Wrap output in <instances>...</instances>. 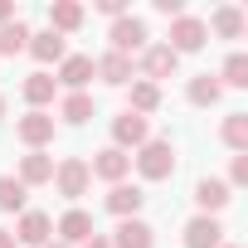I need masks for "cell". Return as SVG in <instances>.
<instances>
[{
  "label": "cell",
  "mask_w": 248,
  "mask_h": 248,
  "mask_svg": "<svg viewBox=\"0 0 248 248\" xmlns=\"http://www.w3.org/2000/svg\"><path fill=\"white\" fill-rule=\"evenodd\" d=\"M137 170H141V180H170L175 175V151H170V141H146V146H137Z\"/></svg>",
  "instance_id": "obj_1"
},
{
  "label": "cell",
  "mask_w": 248,
  "mask_h": 248,
  "mask_svg": "<svg viewBox=\"0 0 248 248\" xmlns=\"http://www.w3.org/2000/svg\"><path fill=\"white\" fill-rule=\"evenodd\" d=\"M204 39H209V25L204 20H195V15H180V20H170V54H195V49H204Z\"/></svg>",
  "instance_id": "obj_2"
},
{
  "label": "cell",
  "mask_w": 248,
  "mask_h": 248,
  "mask_svg": "<svg viewBox=\"0 0 248 248\" xmlns=\"http://www.w3.org/2000/svg\"><path fill=\"white\" fill-rule=\"evenodd\" d=\"M88 180H93V170H88V161H78V156H63V161L54 166V185H59L63 200L88 195Z\"/></svg>",
  "instance_id": "obj_3"
},
{
  "label": "cell",
  "mask_w": 248,
  "mask_h": 248,
  "mask_svg": "<svg viewBox=\"0 0 248 248\" xmlns=\"http://www.w3.org/2000/svg\"><path fill=\"white\" fill-rule=\"evenodd\" d=\"M107 39H112V54H127L132 59V54L146 49V25L137 15H122V20H112V34Z\"/></svg>",
  "instance_id": "obj_4"
},
{
  "label": "cell",
  "mask_w": 248,
  "mask_h": 248,
  "mask_svg": "<svg viewBox=\"0 0 248 248\" xmlns=\"http://www.w3.org/2000/svg\"><path fill=\"white\" fill-rule=\"evenodd\" d=\"M146 141H151V122H146V117L122 112V117L112 122V146H117V151H127V146H146Z\"/></svg>",
  "instance_id": "obj_5"
},
{
  "label": "cell",
  "mask_w": 248,
  "mask_h": 248,
  "mask_svg": "<svg viewBox=\"0 0 248 248\" xmlns=\"http://www.w3.org/2000/svg\"><path fill=\"white\" fill-rule=\"evenodd\" d=\"M175 68H180V54H170L166 44H146V49H141V73H146V83L175 78Z\"/></svg>",
  "instance_id": "obj_6"
},
{
  "label": "cell",
  "mask_w": 248,
  "mask_h": 248,
  "mask_svg": "<svg viewBox=\"0 0 248 248\" xmlns=\"http://www.w3.org/2000/svg\"><path fill=\"white\" fill-rule=\"evenodd\" d=\"M49 233H54V219L44 209H25L20 224H15V243H30V248H44Z\"/></svg>",
  "instance_id": "obj_7"
},
{
  "label": "cell",
  "mask_w": 248,
  "mask_h": 248,
  "mask_svg": "<svg viewBox=\"0 0 248 248\" xmlns=\"http://www.w3.org/2000/svg\"><path fill=\"white\" fill-rule=\"evenodd\" d=\"M224 243V224L214 214H195L185 224V248H219Z\"/></svg>",
  "instance_id": "obj_8"
},
{
  "label": "cell",
  "mask_w": 248,
  "mask_h": 248,
  "mask_svg": "<svg viewBox=\"0 0 248 248\" xmlns=\"http://www.w3.org/2000/svg\"><path fill=\"white\" fill-rule=\"evenodd\" d=\"M93 175H102L107 185H122V175H127L132 170V156L127 151H117V146H102L97 156H93V166H88Z\"/></svg>",
  "instance_id": "obj_9"
},
{
  "label": "cell",
  "mask_w": 248,
  "mask_h": 248,
  "mask_svg": "<svg viewBox=\"0 0 248 248\" xmlns=\"http://www.w3.org/2000/svg\"><path fill=\"white\" fill-rule=\"evenodd\" d=\"M54 233H59V243H68V248H73V243H88L97 229H93V214H83V209H68V214L54 224Z\"/></svg>",
  "instance_id": "obj_10"
},
{
  "label": "cell",
  "mask_w": 248,
  "mask_h": 248,
  "mask_svg": "<svg viewBox=\"0 0 248 248\" xmlns=\"http://www.w3.org/2000/svg\"><path fill=\"white\" fill-rule=\"evenodd\" d=\"M15 132H20V141H25L30 151H39L44 141H54V117H49V112H30V117H20Z\"/></svg>",
  "instance_id": "obj_11"
},
{
  "label": "cell",
  "mask_w": 248,
  "mask_h": 248,
  "mask_svg": "<svg viewBox=\"0 0 248 248\" xmlns=\"http://www.w3.org/2000/svg\"><path fill=\"white\" fill-rule=\"evenodd\" d=\"M107 243H112V248H151V243H156V229L141 224V219H122Z\"/></svg>",
  "instance_id": "obj_12"
},
{
  "label": "cell",
  "mask_w": 248,
  "mask_h": 248,
  "mask_svg": "<svg viewBox=\"0 0 248 248\" xmlns=\"http://www.w3.org/2000/svg\"><path fill=\"white\" fill-rule=\"evenodd\" d=\"M93 78H102V83H112V88L132 83V59H127V54H102V59H93Z\"/></svg>",
  "instance_id": "obj_13"
},
{
  "label": "cell",
  "mask_w": 248,
  "mask_h": 248,
  "mask_svg": "<svg viewBox=\"0 0 248 248\" xmlns=\"http://www.w3.org/2000/svg\"><path fill=\"white\" fill-rule=\"evenodd\" d=\"M30 54H34L39 63H63V59H68V44H63V34L39 30V34H30Z\"/></svg>",
  "instance_id": "obj_14"
},
{
  "label": "cell",
  "mask_w": 248,
  "mask_h": 248,
  "mask_svg": "<svg viewBox=\"0 0 248 248\" xmlns=\"http://www.w3.org/2000/svg\"><path fill=\"white\" fill-rule=\"evenodd\" d=\"M15 180H20L25 190H30V185H49V180H54V156H44V151H30V156L20 161V175H15Z\"/></svg>",
  "instance_id": "obj_15"
},
{
  "label": "cell",
  "mask_w": 248,
  "mask_h": 248,
  "mask_svg": "<svg viewBox=\"0 0 248 248\" xmlns=\"http://www.w3.org/2000/svg\"><path fill=\"white\" fill-rule=\"evenodd\" d=\"M141 204H146V195H141L137 185H112V190H107V209H112L117 219H137Z\"/></svg>",
  "instance_id": "obj_16"
},
{
  "label": "cell",
  "mask_w": 248,
  "mask_h": 248,
  "mask_svg": "<svg viewBox=\"0 0 248 248\" xmlns=\"http://www.w3.org/2000/svg\"><path fill=\"white\" fill-rule=\"evenodd\" d=\"M93 78V59L88 54H68L63 63H59V78L54 83H63V88H73V93H83V83Z\"/></svg>",
  "instance_id": "obj_17"
},
{
  "label": "cell",
  "mask_w": 248,
  "mask_h": 248,
  "mask_svg": "<svg viewBox=\"0 0 248 248\" xmlns=\"http://www.w3.org/2000/svg\"><path fill=\"white\" fill-rule=\"evenodd\" d=\"M78 25H83V5H78V0H54V5H49V30L54 34H68Z\"/></svg>",
  "instance_id": "obj_18"
},
{
  "label": "cell",
  "mask_w": 248,
  "mask_h": 248,
  "mask_svg": "<svg viewBox=\"0 0 248 248\" xmlns=\"http://www.w3.org/2000/svg\"><path fill=\"white\" fill-rule=\"evenodd\" d=\"M195 204H200L204 214H219V209L229 204V185H224V180H200V185H195Z\"/></svg>",
  "instance_id": "obj_19"
},
{
  "label": "cell",
  "mask_w": 248,
  "mask_h": 248,
  "mask_svg": "<svg viewBox=\"0 0 248 248\" xmlns=\"http://www.w3.org/2000/svg\"><path fill=\"white\" fill-rule=\"evenodd\" d=\"M20 49H30V25H25V20L0 25V59H10V54H20Z\"/></svg>",
  "instance_id": "obj_20"
},
{
  "label": "cell",
  "mask_w": 248,
  "mask_h": 248,
  "mask_svg": "<svg viewBox=\"0 0 248 248\" xmlns=\"http://www.w3.org/2000/svg\"><path fill=\"white\" fill-rule=\"evenodd\" d=\"M54 88H59V83H54L49 73H30V78H25V102L39 112L44 102H54Z\"/></svg>",
  "instance_id": "obj_21"
},
{
  "label": "cell",
  "mask_w": 248,
  "mask_h": 248,
  "mask_svg": "<svg viewBox=\"0 0 248 248\" xmlns=\"http://www.w3.org/2000/svg\"><path fill=\"white\" fill-rule=\"evenodd\" d=\"M219 78H209V73H200V78H190V88H185V97L195 102V107H214L219 102Z\"/></svg>",
  "instance_id": "obj_22"
},
{
  "label": "cell",
  "mask_w": 248,
  "mask_h": 248,
  "mask_svg": "<svg viewBox=\"0 0 248 248\" xmlns=\"http://www.w3.org/2000/svg\"><path fill=\"white\" fill-rule=\"evenodd\" d=\"M25 200H30V190L15 175H0V209L5 214H25Z\"/></svg>",
  "instance_id": "obj_23"
},
{
  "label": "cell",
  "mask_w": 248,
  "mask_h": 248,
  "mask_svg": "<svg viewBox=\"0 0 248 248\" xmlns=\"http://www.w3.org/2000/svg\"><path fill=\"white\" fill-rule=\"evenodd\" d=\"M156 107H161V88H156V83H146V78H141V83H132V107H127V112L146 117V112H156Z\"/></svg>",
  "instance_id": "obj_24"
},
{
  "label": "cell",
  "mask_w": 248,
  "mask_h": 248,
  "mask_svg": "<svg viewBox=\"0 0 248 248\" xmlns=\"http://www.w3.org/2000/svg\"><path fill=\"white\" fill-rule=\"evenodd\" d=\"M224 141H229L238 156L248 151V112H229V117H224Z\"/></svg>",
  "instance_id": "obj_25"
},
{
  "label": "cell",
  "mask_w": 248,
  "mask_h": 248,
  "mask_svg": "<svg viewBox=\"0 0 248 248\" xmlns=\"http://www.w3.org/2000/svg\"><path fill=\"white\" fill-rule=\"evenodd\" d=\"M59 117H63V122H73V127H83V122L93 117V97H88V93H68V97H63V107H59Z\"/></svg>",
  "instance_id": "obj_26"
},
{
  "label": "cell",
  "mask_w": 248,
  "mask_h": 248,
  "mask_svg": "<svg viewBox=\"0 0 248 248\" xmlns=\"http://www.w3.org/2000/svg\"><path fill=\"white\" fill-rule=\"evenodd\" d=\"M214 34H224V39H238L243 34V10H233V5H224V10H214Z\"/></svg>",
  "instance_id": "obj_27"
},
{
  "label": "cell",
  "mask_w": 248,
  "mask_h": 248,
  "mask_svg": "<svg viewBox=\"0 0 248 248\" xmlns=\"http://www.w3.org/2000/svg\"><path fill=\"white\" fill-rule=\"evenodd\" d=\"M224 83H229V88H248V54H229ZM224 83H219V88H224Z\"/></svg>",
  "instance_id": "obj_28"
},
{
  "label": "cell",
  "mask_w": 248,
  "mask_h": 248,
  "mask_svg": "<svg viewBox=\"0 0 248 248\" xmlns=\"http://www.w3.org/2000/svg\"><path fill=\"white\" fill-rule=\"evenodd\" d=\"M243 180H248V151L233 156V166H229V185H243Z\"/></svg>",
  "instance_id": "obj_29"
},
{
  "label": "cell",
  "mask_w": 248,
  "mask_h": 248,
  "mask_svg": "<svg viewBox=\"0 0 248 248\" xmlns=\"http://www.w3.org/2000/svg\"><path fill=\"white\" fill-rule=\"evenodd\" d=\"M156 15H166V20H180V15H185V5H180V0H156Z\"/></svg>",
  "instance_id": "obj_30"
},
{
  "label": "cell",
  "mask_w": 248,
  "mask_h": 248,
  "mask_svg": "<svg viewBox=\"0 0 248 248\" xmlns=\"http://www.w3.org/2000/svg\"><path fill=\"white\" fill-rule=\"evenodd\" d=\"M97 10L112 15V20H122V15H127V0H97Z\"/></svg>",
  "instance_id": "obj_31"
},
{
  "label": "cell",
  "mask_w": 248,
  "mask_h": 248,
  "mask_svg": "<svg viewBox=\"0 0 248 248\" xmlns=\"http://www.w3.org/2000/svg\"><path fill=\"white\" fill-rule=\"evenodd\" d=\"M10 20H20V15H15V5H10V0H0V25H10Z\"/></svg>",
  "instance_id": "obj_32"
},
{
  "label": "cell",
  "mask_w": 248,
  "mask_h": 248,
  "mask_svg": "<svg viewBox=\"0 0 248 248\" xmlns=\"http://www.w3.org/2000/svg\"><path fill=\"white\" fill-rule=\"evenodd\" d=\"M78 248H112V243H107L102 233H93V238H88V243H78Z\"/></svg>",
  "instance_id": "obj_33"
},
{
  "label": "cell",
  "mask_w": 248,
  "mask_h": 248,
  "mask_svg": "<svg viewBox=\"0 0 248 248\" xmlns=\"http://www.w3.org/2000/svg\"><path fill=\"white\" fill-rule=\"evenodd\" d=\"M0 248H20V243H15V233H10V229H0Z\"/></svg>",
  "instance_id": "obj_34"
},
{
  "label": "cell",
  "mask_w": 248,
  "mask_h": 248,
  "mask_svg": "<svg viewBox=\"0 0 248 248\" xmlns=\"http://www.w3.org/2000/svg\"><path fill=\"white\" fill-rule=\"evenodd\" d=\"M44 248H68V243H44Z\"/></svg>",
  "instance_id": "obj_35"
},
{
  "label": "cell",
  "mask_w": 248,
  "mask_h": 248,
  "mask_svg": "<svg viewBox=\"0 0 248 248\" xmlns=\"http://www.w3.org/2000/svg\"><path fill=\"white\" fill-rule=\"evenodd\" d=\"M0 117H5V97H0Z\"/></svg>",
  "instance_id": "obj_36"
},
{
  "label": "cell",
  "mask_w": 248,
  "mask_h": 248,
  "mask_svg": "<svg viewBox=\"0 0 248 248\" xmlns=\"http://www.w3.org/2000/svg\"><path fill=\"white\" fill-rule=\"evenodd\" d=\"M219 248H233V243H219Z\"/></svg>",
  "instance_id": "obj_37"
}]
</instances>
